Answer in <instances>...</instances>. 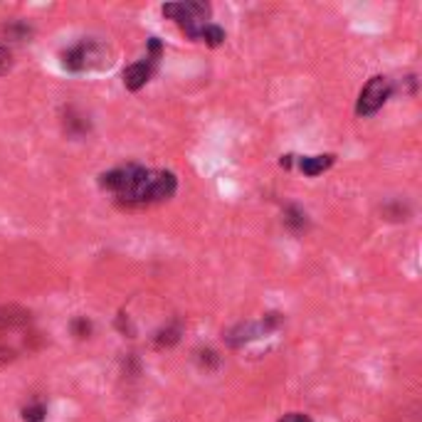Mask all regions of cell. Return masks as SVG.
<instances>
[{"mask_svg":"<svg viewBox=\"0 0 422 422\" xmlns=\"http://www.w3.org/2000/svg\"><path fill=\"white\" fill-rule=\"evenodd\" d=\"M163 15L175 23L183 25L185 35L197 40L200 37V30L205 28V18L210 15V5L205 3H170L163 5Z\"/></svg>","mask_w":422,"mask_h":422,"instance_id":"6da1fadb","label":"cell"},{"mask_svg":"<svg viewBox=\"0 0 422 422\" xmlns=\"http://www.w3.org/2000/svg\"><path fill=\"white\" fill-rule=\"evenodd\" d=\"M390 97V82L386 77H373L371 82L363 87L361 97H358V106L356 111L361 116H371L376 114L378 109H381L383 104L388 101Z\"/></svg>","mask_w":422,"mask_h":422,"instance_id":"7a4b0ae2","label":"cell"},{"mask_svg":"<svg viewBox=\"0 0 422 422\" xmlns=\"http://www.w3.org/2000/svg\"><path fill=\"white\" fill-rule=\"evenodd\" d=\"M101 60V52L97 45H77L72 47V50L62 52V65L67 69H72V72H82V69H89V67H97Z\"/></svg>","mask_w":422,"mask_h":422,"instance_id":"3957f363","label":"cell"},{"mask_svg":"<svg viewBox=\"0 0 422 422\" xmlns=\"http://www.w3.org/2000/svg\"><path fill=\"white\" fill-rule=\"evenodd\" d=\"M153 67H156V60H153V57H146L143 62H136V65L126 67L124 69V84H126V89H131V92H138V89H141L143 84L151 79Z\"/></svg>","mask_w":422,"mask_h":422,"instance_id":"277c9868","label":"cell"},{"mask_svg":"<svg viewBox=\"0 0 422 422\" xmlns=\"http://www.w3.org/2000/svg\"><path fill=\"white\" fill-rule=\"evenodd\" d=\"M175 193V175L168 173V170H158L153 173L151 180V202L158 200H168L170 195Z\"/></svg>","mask_w":422,"mask_h":422,"instance_id":"5b68a950","label":"cell"},{"mask_svg":"<svg viewBox=\"0 0 422 422\" xmlns=\"http://www.w3.org/2000/svg\"><path fill=\"white\" fill-rule=\"evenodd\" d=\"M331 163H334V156H309L299 161V168L307 175H319V173H324L326 168H331Z\"/></svg>","mask_w":422,"mask_h":422,"instance_id":"8992f818","label":"cell"},{"mask_svg":"<svg viewBox=\"0 0 422 422\" xmlns=\"http://www.w3.org/2000/svg\"><path fill=\"white\" fill-rule=\"evenodd\" d=\"M197 40H205L210 47H217L225 40V33H222V28H217V25H205V28L200 30V37H197Z\"/></svg>","mask_w":422,"mask_h":422,"instance_id":"52a82bcc","label":"cell"},{"mask_svg":"<svg viewBox=\"0 0 422 422\" xmlns=\"http://www.w3.org/2000/svg\"><path fill=\"white\" fill-rule=\"evenodd\" d=\"M42 418H45V408H42V405H30V408L23 410L25 422H40Z\"/></svg>","mask_w":422,"mask_h":422,"instance_id":"ba28073f","label":"cell"},{"mask_svg":"<svg viewBox=\"0 0 422 422\" xmlns=\"http://www.w3.org/2000/svg\"><path fill=\"white\" fill-rule=\"evenodd\" d=\"M13 67V55L5 45H0V74H5L8 69Z\"/></svg>","mask_w":422,"mask_h":422,"instance_id":"9c48e42d","label":"cell"},{"mask_svg":"<svg viewBox=\"0 0 422 422\" xmlns=\"http://www.w3.org/2000/svg\"><path fill=\"white\" fill-rule=\"evenodd\" d=\"M279 422H312L307 418V415H302V413H289V415H284Z\"/></svg>","mask_w":422,"mask_h":422,"instance_id":"30bf717a","label":"cell"},{"mask_svg":"<svg viewBox=\"0 0 422 422\" xmlns=\"http://www.w3.org/2000/svg\"><path fill=\"white\" fill-rule=\"evenodd\" d=\"M74 331H77V336L82 339V336L89 334V324L84 321V319H79V321H74Z\"/></svg>","mask_w":422,"mask_h":422,"instance_id":"8fae6325","label":"cell"}]
</instances>
